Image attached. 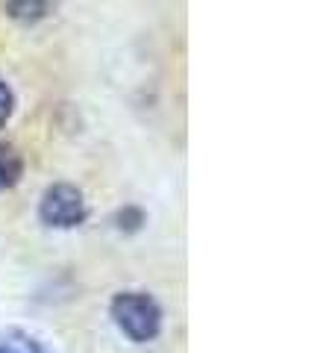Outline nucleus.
<instances>
[{"mask_svg":"<svg viewBox=\"0 0 335 353\" xmlns=\"http://www.w3.org/2000/svg\"><path fill=\"white\" fill-rule=\"evenodd\" d=\"M109 315L121 333L136 345L153 341L162 333V306L144 292H118L109 303Z\"/></svg>","mask_w":335,"mask_h":353,"instance_id":"f257e3e1","label":"nucleus"},{"mask_svg":"<svg viewBox=\"0 0 335 353\" xmlns=\"http://www.w3.org/2000/svg\"><path fill=\"white\" fill-rule=\"evenodd\" d=\"M39 218L41 224L56 227V230H71L80 227L88 218V206L83 192L71 183H53L44 189L39 201Z\"/></svg>","mask_w":335,"mask_h":353,"instance_id":"f03ea898","label":"nucleus"},{"mask_svg":"<svg viewBox=\"0 0 335 353\" xmlns=\"http://www.w3.org/2000/svg\"><path fill=\"white\" fill-rule=\"evenodd\" d=\"M21 174H24V159H21V153L12 145H3V141H0V192L18 185Z\"/></svg>","mask_w":335,"mask_h":353,"instance_id":"7ed1b4c3","label":"nucleus"},{"mask_svg":"<svg viewBox=\"0 0 335 353\" xmlns=\"http://www.w3.org/2000/svg\"><path fill=\"white\" fill-rule=\"evenodd\" d=\"M50 3H6V12L12 18H21V21H36V18H44L50 12Z\"/></svg>","mask_w":335,"mask_h":353,"instance_id":"20e7f679","label":"nucleus"},{"mask_svg":"<svg viewBox=\"0 0 335 353\" xmlns=\"http://www.w3.org/2000/svg\"><path fill=\"white\" fill-rule=\"evenodd\" d=\"M12 109H15V94H12V88H9V83L0 77V130L12 118Z\"/></svg>","mask_w":335,"mask_h":353,"instance_id":"39448f33","label":"nucleus"},{"mask_svg":"<svg viewBox=\"0 0 335 353\" xmlns=\"http://www.w3.org/2000/svg\"><path fill=\"white\" fill-rule=\"evenodd\" d=\"M9 339H12V345L18 347V353H48L36 339L27 336V333H21V330H12V333H9Z\"/></svg>","mask_w":335,"mask_h":353,"instance_id":"423d86ee","label":"nucleus"},{"mask_svg":"<svg viewBox=\"0 0 335 353\" xmlns=\"http://www.w3.org/2000/svg\"><path fill=\"white\" fill-rule=\"evenodd\" d=\"M0 353H18V347L12 345V341H3V345H0Z\"/></svg>","mask_w":335,"mask_h":353,"instance_id":"0eeeda50","label":"nucleus"}]
</instances>
